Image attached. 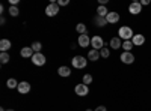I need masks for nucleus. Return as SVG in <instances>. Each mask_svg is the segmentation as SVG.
Here are the masks:
<instances>
[{
    "label": "nucleus",
    "instance_id": "f8f14e48",
    "mask_svg": "<svg viewBox=\"0 0 151 111\" xmlns=\"http://www.w3.org/2000/svg\"><path fill=\"white\" fill-rule=\"evenodd\" d=\"M20 54H21V57H24V59H32L33 57V50H32V47H23L21 48V51H20Z\"/></svg>",
    "mask_w": 151,
    "mask_h": 111
},
{
    "label": "nucleus",
    "instance_id": "39448f33",
    "mask_svg": "<svg viewBox=\"0 0 151 111\" xmlns=\"http://www.w3.org/2000/svg\"><path fill=\"white\" fill-rule=\"evenodd\" d=\"M45 62H47V59H45V56L42 53H35L33 57H32V63L35 66H44Z\"/></svg>",
    "mask_w": 151,
    "mask_h": 111
},
{
    "label": "nucleus",
    "instance_id": "dca6fc26",
    "mask_svg": "<svg viewBox=\"0 0 151 111\" xmlns=\"http://www.w3.org/2000/svg\"><path fill=\"white\" fill-rule=\"evenodd\" d=\"M94 23L97 24L98 27H104L106 24H107V20H106L104 17H100V15H95V17H94Z\"/></svg>",
    "mask_w": 151,
    "mask_h": 111
},
{
    "label": "nucleus",
    "instance_id": "4be33fe9",
    "mask_svg": "<svg viewBox=\"0 0 151 111\" xmlns=\"http://www.w3.org/2000/svg\"><path fill=\"white\" fill-rule=\"evenodd\" d=\"M32 50H33L35 53H41V50H42V44H41V42H38V41L33 42V44H32Z\"/></svg>",
    "mask_w": 151,
    "mask_h": 111
},
{
    "label": "nucleus",
    "instance_id": "2f4dec72",
    "mask_svg": "<svg viewBox=\"0 0 151 111\" xmlns=\"http://www.w3.org/2000/svg\"><path fill=\"white\" fill-rule=\"evenodd\" d=\"M5 23H6V20L2 17V18H0V24H5Z\"/></svg>",
    "mask_w": 151,
    "mask_h": 111
},
{
    "label": "nucleus",
    "instance_id": "a211bd4d",
    "mask_svg": "<svg viewBox=\"0 0 151 111\" xmlns=\"http://www.w3.org/2000/svg\"><path fill=\"white\" fill-rule=\"evenodd\" d=\"M100 57V51H97V50H91L89 53H88V60H92V62H97Z\"/></svg>",
    "mask_w": 151,
    "mask_h": 111
},
{
    "label": "nucleus",
    "instance_id": "20e7f679",
    "mask_svg": "<svg viewBox=\"0 0 151 111\" xmlns=\"http://www.w3.org/2000/svg\"><path fill=\"white\" fill-rule=\"evenodd\" d=\"M58 14H59V5L58 3L52 2L50 5H47V8H45V15L47 17H55Z\"/></svg>",
    "mask_w": 151,
    "mask_h": 111
},
{
    "label": "nucleus",
    "instance_id": "5701e85b",
    "mask_svg": "<svg viewBox=\"0 0 151 111\" xmlns=\"http://www.w3.org/2000/svg\"><path fill=\"white\" fill-rule=\"evenodd\" d=\"M9 60H11V56L8 53H2V54H0V62H2V65H6Z\"/></svg>",
    "mask_w": 151,
    "mask_h": 111
},
{
    "label": "nucleus",
    "instance_id": "7c9ffc66",
    "mask_svg": "<svg viewBox=\"0 0 151 111\" xmlns=\"http://www.w3.org/2000/svg\"><path fill=\"white\" fill-rule=\"evenodd\" d=\"M141 5H142V6H147V5H150V0H142V2H141Z\"/></svg>",
    "mask_w": 151,
    "mask_h": 111
},
{
    "label": "nucleus",
    "instance_id": "0eeeda50",
    "mask_svg": "<svg viewBox=\"0 0 151 111\" xmlns=\"http://www.w3.org/2000/svg\"><path fill=\"white\" fill-rule=\"evenodd\" d=\"M119 59H121L122 63H125V65H132L133 62H134V56L132 54V51H124Z\"/></svg>",
    "mask_w": 151,
    "mask_h": 111
},
{
    "label": "nucleus",
    "instance_id": "9d476101",
    "mask_svg": "<svg viewBox=\"0 0 151 111\" xmlns=\"http://www.w3.org/2000/svg\"><path fill=\"white\" fill-rule=\"evenodd\" d=\"M110 48H113V50H119V48H122V39L119 38V36H115V38L110 39Z\"/></svg>",
    "mask_w": 151,
    "mask_h": 111
},
{
    "label": "nucleus",
    "instance_id": "393cba45",
    "mask_svg": "<svg viewBox=\"0 0 151 111\" xmlns=\"http://www.w3.org/2000/svg\"><path fill=\"white\" fill-rule=\"evenodd\" d=\"M18 14H20V11L17 6H9V15L11 17H18Z\"/></svg>",
    "mask_w": 151,
    "mask_h": 111
},
{
    "label": "nucleus",
    "instance_id": "72a5a7b5",
    "mask_svg": "<svg viewBox=\"0 0 151 111\" xmlns=\"http://www.w3.org/2000/svg\"><path fill=\"white\" fill-rule=\"evenodd\" d=\"M6 111H14V110H11V108H9V110H6Z\"/></svg>",
    "mask_w": 151,
    "mask_h": 111
},
{
    "label": "nucleus",
    "instance_id": "f257e3e1",
    "mask_svg": "<svg viewBox=\"0 0 151 111\" xmlns=\"http://www.w3.org/2000/svg\"><path fill=\"white\" fill-rule=\"evenodd\" d=\"M118 36H119L122 41H132L133 36H134V33H133L132 27H129V26H121L119 30H118Z\"/></svg>",
    "mask_w": 151,
    "mask_h": 111
},
{
    "label": "nucleus",
    "instance_id": "f704fd0d",
    "mask_svg": "<svg viewBox=\"0 0 151 111\" xmlns=\"http://www.w3.org/2000/svg\"><path fill=\"white\" fill-rule=\"evenodd\" d=\"M86 111H92V110H86Z\"/></svg>",
    "mask_w": 151,
    "mask_h": 111
},
{
    "label": "nucleus",
    "instance_id": "9b49d317",
    "mask_svg": "<svg viewBox=\"0 0 151 111\" xmlns=\"http://www.w3.org/2000/svg\"><path fill=\"white\" fill-rule=\"evenodd\" d=\"M17 90H18L21 95H24V93H29V92H30V84H29L27 81H21V83L18 84Z\"/></svg>",
    "mask_w": 151,
    "mask_h": 111
},
{
    "label": "nucleus",
    "instance_id": "4468645a",
    "mask_svg": "<svg viewBox=\"0 0 151 111\" xmlns=\"http://www.w3.org/2000/svg\"><path fill=\"white\" fill-rule=\"evenodd\" d=\"M132 42H133V45H136V47H142V45L145 44V36H144V35H134L133 39H132Z\"/></svg>",
    "mask_w": 151,
    "mask_h": 111
},
{
    "label": "nucleus",
    "instance_id": "6e6552de",
    "mask_svg": "<svg viewBox=\"0 0 151 111\" xmlns=\"http://www.w3.org/2000/svg\"><path fill=\"white\" fill-rule=\"evenodd\" d=\"M129 12H130L132 15L141 14V12H142V5H141V2H133V3H130V6H129Z\"/></svg>",
    "mask_w": 151,
    "mask_h": 111
},
{
    "label": "nucleus",
    "instance_id": "bb28decb",
    "mask_svg": "<svg viewBox=\"0 0 151 111\" xmlns=\"http://www.w3.org/2000/svg\"><path fill=\"white\" fill-rule=\"evenodd\" d=\"M82 83H83V84H86V86H88V84H91V83H92V75L86 74V75L83 77V81H82Z\"/></svg>",
    "mask_w": 151,
    "mask_h": 111
},
{
    "label": "nucleus",
    "instance_id": "7ed1b4c3",
    "mask_svg": "<svg viewBox=\"0 0 151 111\" xmlns=\"http://www.w3.org/2000/svg\"><path fill=\"white\" fill-rule=\"evenodd\" d=\"M91 47H92V50H97V51L104 48V41H103L101 36H92L91 38Z\"/></svg>",
    "mask_w": 151,
    "mask_h": 111
},
{
    "label": "nucleus",
    "instance_id": "b1692460",
    "mask_svg": "<svg viewBox=\"0 0 151 111\" xmlns=\"http://www.w3.org/2000/svg\"><path fill=\"white\" fill-rule=\"evenodd\" d=\"M76 30H77L79 35H85V33H86V26H85L83 23H79L77 27H76Z\"/></svg>",
    "mask_w": 151,
    "mask_h": 111
},
{
    "label": "nucleus",
    "instance_id": "412c9836",
    "mask_svg": "<svg viewBox=\"0 0 151 111\" xmlns=\"http://www.w3.org/2000/svg\"><path fill=\"white\" fill-rule=\"evenodd\" d=\"M133 42L132 41H122V48H124V51H132V48H133Z\"/></svg>",
    "mask_w": 151,
    "mask_h": 111
},
{
    "label": "nucleus",
    "instance_id": "c756f323",
    "mask_svg": "<svg viewBox=\"0 0 151 111\" xmlns=\"http://www.w3.org/2000/svg\"><path fill=\"white\" fill-rule=\"evenodd\" d=\"M9 3H11V6H17L18 5V0H9Z\"/></svg>",
    "mask_w": 151,
    "mask_h": 111
},
{
    "label": "nucleus",
    "instance_id": "a878e982",
    "mask_svg": "<svg viewBox=\"0 0 151 111\" xmlns=\"http://www.w3.org/2000/svg\"><path fill=\"white\" fill-rule=\"evenodd\" d=\"M100 56H101L103 59H107L110 56V50L109 48H101V50H100Z\"/></svg>",
    "mask_w": 151,
    "mask_h": 111
},
{
    "label": "nucleus",
    "instance_id": "f3484780",
    "mask_svg": "<svg viewBox=\"0 0 151 111\" xmlns=\"http://www.w3.org/2000/svg\"><path fill=\"white\" fill-rule=\"evenodd\" d=\"M58 74L60 77H70L71 75V69L68 68V66H60L59 69H58Z\"/></svg>",
    "mask_w": 151,
    "mask_h": 111
},
{
    "label": "nucleus",
    "instance_id": "aec40b11",
    "mask_svg": "<svg viewBox=\"0 0 151 111\" xmlns=\"http://www.w3.org/2000/svg\"><path fill=\"white\" fill-rule=\"evenodd\" d=\"M18 84H20V83H18L15 78H9V80L6 81V86H8L9 89H17V87H18Z\"/></svg>",
    "mask_w": 151,
    "mask_h": 111
},
{
    "label": "nucleus",
    "instance_id": "cd10ccee",
    "mask_svg": "<svg viewBox=\"0 0 151 111\" xmlns=\"http://www.w3.org/2000/svg\"><path fill=\"white\" fill-rule=\"evenodd\" d=\"M70 2H68V0H58V5L59 6H67Z\"/></svg>",
    "mask_w": 151,
    "mask_h": 111
},
{
    "label": "nucleus",
    "instance_id": "2eb2a0df",
    "mask_svg": "<svg viewBox=\"0 0 151 111\" xmlns=\"http://www.w3.org/2000/svg\"><path fill=\"white\" fill-rule=\"evenodd\" d=\"M11 41L9 39H2L0 41V50H2V53H8L9 48H11Z\"/></svg>",
    "mask_w": 151,
    "mask_h": 111
},
{
    "label": "nucleus",
    "instance_id": "423d86ee",
    "mask_svg": "<svg viewBox=\"0 0 151 111\" xmlns=\"http://www.w3.org/2000/svg\"><path fill=\"white\" fill-rule=\"evenodd\" d=\"M74 92H76V95H77V96H86L88 93H89V87H88L86 84L80 83V84H77V86H76Z\"/></svg>",
    "mask_w": 151,
    "mask_h": 111
},
{
    "label": "nucleus",
    "instance_id": "c85d7f7f",
    "mask_svg": "<svg viewBox=\"0 0 151 111\" xmlns=\"http://www.w3.org/2000/svg\"><path fill=\"white\" fill-rule=\"evenodd\" d=\"M94 111H107V108H106L104 105H100V107H97Z\"/></svg>",
    "mask_w": 151,
    "mask_h": 111
},
{
    "label": "nucleus",
    "instance_id": "1a4fd4ad",
    "mask_svg": "<svg viewBox=\"0 0 151 111\" xmlns=\"http://www.w3.org/2000/svg\"><path fill=\"white\" fill-rule=\"evenodd\" d=\"M77 44H79L82 48H86V47H89V45H91V38H89V36H88L86 33H85V35H80Z\"/></svg>",
    "mask_w": 151,
    "mask_h": 111
},
{
    "label": "nucleus",
    "instance_id": "f03ea898",
    "mask_svg": "<svg viewBox=\"0 0 151 111\" xmlns=\"http://www.w3.org/2000/svg\"><path fill=\"white\" fill-rule=\"evenodd\" d=\"M71 65H73L76 69H83V68L88 65V60H86L83 56H74L73 60H71Z\"/></svg>",
    "mask_w": 151,
    "mask_h": 111
},
{
    "label": "nucleus",
    "instance_id": "473e14b6",
    "mask_svg": "<svg viewBox=\"0 0 151 111\" xmlns=\"http://www.w3.org/2000/svg\"><path fill=\"white\" fill-rule=\"evenodd\" d=\"M0 111H6V110H5V108H0Z\"/></svg>",
    "mask_w": 151,
    "mask_h": 111
},
{
    "label": "nucleus",
    "instance_id": "6ab92c4d",
    "mask_svg": "<svg viewBox=\"0 0 151 111\" xmlns=\"http://www.w3.org/2000/svg\"><path fill=\"white\" fill-rule=\"evenodd\" d=\"M107 14H109V11H107V8L106 6H101L100 5L98 8H97V15H100V17H107Z\"/></svg>",
    "mask_w": 151,
    "mask_h": 111
},
{
    "label": "nucleus",
    "instance_id": "ddd939ff",
    "mask_svg": "<svg viewBox=\"0 0 151 111\" xmlns=\"http://www.w3.org/2000/svg\"><path fill=\"white\" fill-rule=\"evenodd\" d=\"M106 20H107V24H115L119 21V14L118 12H109Z\"/></svg>",
    "mask_w": 151,
    "mask_h": 111
}]
</instances>
